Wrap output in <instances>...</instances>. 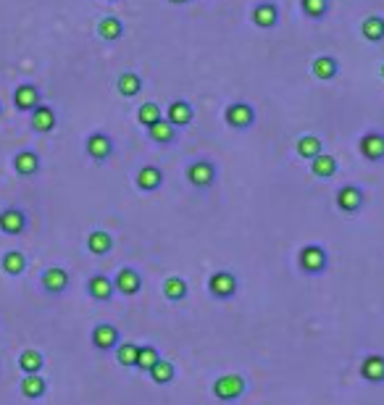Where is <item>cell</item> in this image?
Wrapping results in <instances>:
<instances>
[{"label":"cell","instance_id":"f546056e","mask_svg":"<svg viewBox=\"0 0 384 405\" xmlns=\"http://www.w3.org/2000/svg\"><path fill=\"white\" fill-rule=\"evenodd\" d=\"M116 90L124 98H134V95H140V90H142V79L134 74V72H124L116 79Z\"/></svg>","mask_w":384,"mask_h":405},{"label":"cell","instance_id":"5b68a950","mask_svg":"<svg viewBox=\"0 0 384 405\" xmlns=\"http://www.w3.org/2000/svg\"><path fill=\"white\" fill-rule=\"evenodd\" d=\"M85 151H87V155L95 164H105V161L114 155V140L108 135H103V132H95V135L87 137Z\"/></svg>","mask_w":384,"mask_h":405},{"label":"cell","instance_id":"6da1fadb","mask_svg":"<svg viewBox=\"0 0 384 405\" xmlns=\"http://www.w3.org/2000/svg\"><path fill=\"white\" fill-rule=\"evenodd\" d=\"M245 379L239 374H222L213 382V395L222 400V403H235L245 395Z\"/></svg>","mask_w":384,"mask_h":405},{"label":"cell","instance_id":"d590c367","mask_svg":"<svg viewBox=\"0 0 384 405\" xmlns=\"http://www.w3.org/2000/svg\"><path fill=\"white\" fill-rule=\"evenodd\" d=\"M161 360V353L153 345H140V355H137V369L140 371H150L156 363Z\"/></svg>","mask_w":384,"mask_h":405},{"label":"cell","instance_id":"d4e9b609","mask_svg":"<svg viewBox=\"0 0 384 405\" xmlns=\"http://www.w3.org/2000/svg\"><path fill=\"white\" fill-rule=\"evenodd\" d=\"M148 135H150V140H153V142H158V145H171V142L177 140V129H174V127H171L166 119H161V121H156V124L150 127Z\"/></svg>","mask_w":384,"mask_h":405},{"label":"cell","instance_id":"52a82bcc","mask_svg":"<svg viewBox=\"0 0 384 405\" xmlns=\"http://www.w3.org/2000/svg\"><path fill=\"white\" fill-rule=\"evenodd\" d=\"M40 285H43V289L47 295H61L69 287V271L63 269V266H50V269L43 271Z\"/></svg>","mask_w":384,"mask_h":405},{"label":"cell","instance_id":"4316f807","mask_svg":"<svg viewBox=\"0 0 384 405\" xmlns=\"http://www.w3.org/2000/svg\"><path fill=\"white\" fill-rule=\"evenodd\" d=\"M45 366V358L40 350H24L21 355H19V369L24 371V374H40Z\"/></svg>","mask_w":384,"mask_h":405},{"label":"cell","instance_id":"f1b7e54d","mask_svg":"<svg viewBox=\"0 0 384 405\" xmlns=\"http://www.w3.org/2000/svg\"><path fill=\"white\" fill-rule=\"evenodd\" d=\"M321 151H324V145L316 135H306L297 140V155L306 161H313L316 155H321Z\"/></svg>","mask_w":384,"mask_h":405},{"label":"cell","instance_id":"5bb4252c","mask_svg":"<svg viewBox=\"0 0 384 405\" xmlns=\"http://www.w3.org/2000/svg\"><path fill=\"white\" fill-rule=\"evenodd\" d=\"M134 184L142 190V193H156L158 187L163 184V174L158 166H142L134 177Z\"/></svg>","mask_w":384,"mask_h":405},{"label":"cell","instance_id":"7c38bea8","mask_svg":"<svg viewBox=\"0 0 384 405\" xmlns=\"http://www.w3.org/2000/svg\"><path fill=\"white\" fill-rule=\"evenodd\" d=\"M24 229H27V216H24V210L6 208L0 213V232H3V234L16 237V234H21Z\"/></svg>","mask_w":384,"mask_h":405},{"label":"cell","instance_id":"f35d334b","mask_svg":"<svg viewBox=\"0 0 384 405\" xmlns=\"http://www.w3.org/2000/svg\"><path fill=\"white\" fill-rule=\"evenodd\" d=\"M382 79H384V63H382Z\"/></svg>","mask_w":384,"mask_h":405},{"label":"cell","instance_id":"d6a6232c","mask_svg":"<svg viewBox=\"0 0 384 405\" xmlns=\"http://www.w3.org/2000/svg\"><path fill=\"white\" fill-rule=\"evenodd\" d=\"M361 32L369 43H382L384 40V19L382 16H369L363 24H361Z\"/></svg>","mask_w":384,"mask_h":405},{"label":"cell","instance_id":"7402d4cb","mask_svg":"<svg viewBox=\"0 0 384 405\" xmlns=\"http://www.w3.org/2000/svg\"><path fill=\"white\" fill-rule=\"evenodd\" d=\"M187 292H190V287H187V282L182 276H169L163 282V298L169 303H182L187 298Z\"/></svg>","mask_w":384,"mask_h":405},{"label":"cell","instance_id":"e575fe53","mask_svg":"<svg viewBox=\"0 0 384 405\" xmlns=\"http://www.w3.org/2000/svg\"><path fill=\"white\" fill-rule=\"evenodd\" d=\"M161 108H158V103H153V100H148V103H142L140 108H137V121L145 127V129H150L156 121H161Z\"/></svg>","mask_w":384,"mask_h":405},{"label":"cell","instance_id":"1f68e13d","mask_svg":"<svg viewBox=\"0 0 384 405\" xmlns=\"http://www.w3.org/2000/svg\"><path fill=\"white\" fill-rule=\"evenodd\" d=\"M98 34H100L103 40H108V43L118 40V37L124 34V24H121V19H116V16H105L103 21L98 24Z\"/></svg>","mask_w":384,"mask_h":405},{"label":"cell","instance_id":"9a60e30c","mask_svg":"<svg viewBox=\"0 0 384 405\" xmlns=\"http://www.w3.org/2000/svg\"><path fill=\"white\" fill-rule=\"evenodd\" d=\"M32 129L34 132H40V135H47V132H53L56 129V111L50 108V105H37L34 111H32Z\"/></svg>","mask_w":384,"mask_h":405},{"label":"cell","instance_id":"74e56055","mask_svg":"<svg viewBox=\"0 0 384 405\" xmlns=\"http://www.w3.org/2000/svg\"><path fill=\"white\" fill-rule=\"evenodd\" d=\"M169 3H174V6H184V3H190V0H169Z\"/></svg>","mask_w":384,"mask_h":405},{"label":"cell","instance_id":"9c48e42d","mask_svg":"<svg viewBox=\"0 0 384 405\" xmlns=\"http://www.w3.org/2000/svg\"><path fill=\"white\" fill-rule=\"evenodd\" d=\"M114 287H116V292L132 298V295H137V292L142 289V276L134 269H129V266H124V269H118L116 279H114Z\"/></svg>","mask_w":384,"mask_h":405},{"label":"cell","instance_id":"836d02e7","mask_svg":"<svg viewBox=\"0 0 384 405\" xmlns=\"http://www.w3.org/2000/svg\"><path fill=\"white\" fill-rule=\"evenodd\" d=\"M3 271L8 274V276H19V274H24L27 269V258L19 253V250H8V253L3 255Z\"/></svg>","mask_w":384,"mask_h":405},{"label":"cell","instance_id":"8fae6325","mask_svg":"<svg viewBox=\"0 0 384 405\" xmlns=\"http://www.w3.org/2000/svg\"><path fill=\"white\" fill-rule=\"evenodd\" d=\"M114 292H116V287H114V279H108L105 274H95V276H89L87 295L92 298V300L108 303L111 298H114Z\"/></svg>","mask_w":384,"mask_h":405},{"label":"cell","instance_id":"ac0fdd59","mask_svg":"<svg viewBox=\"0 0 384 405\" xmlns=\"http://www.w3.org/2000/svg\"><path fill=\"white\" fill-rule=\"evenodd\" d=\"M19 392L27 400H40V397H45V392H47V382L40 374H24L21 384H19Z\"/></svg>","mask_w":384,"mask_h":405},{"label":"cell","instance_id":"2e32d148","mask_svg":"<svg viewBox=\"0 0 384 405\" xmlns=\"http://www.w3.org/2000/svg\"><path fill=\"white\" fill-rule=\"evenodd\" d=\"M166 121L174 127V129H182L192 121V105L187 100H174L166 108Z\"/></svg>","mask_w":384,"mask_h":405},{"label":"cell","instance_id":"8992f818","mask_svg":"<svg viewBox=\"0 0 384 405\" xmlns=\"http://www.w3.org/2000/svg\"><path fill=\"white\" fill-rule=\"evenodd\" d=\"M224 119L232 129H250L253 121H255V111H253L248 103H232L226 111H224Z\"/></svg>","mask_w":384,"mask_h":405},{"label":"cell","instance_id":"484cf974","mask_svg":"<svg viewBox=\"0 0 384 405\" xmlns=\"http://www.w3.org/2000/svg\"><path fill=\"white\" fill-rule=\"evenodd\" d=\"M310 72H313L316 79H324V82H329V79H334V76H337V61L332 58V56H319V58L310 63Z\"/></svg>","mask_w":384,"mask_h":405},{"label":"cell","instance_id":"603a6c76","mask_svg":"<svg viewBox=\"0 0 384 405\" xmlns=\"http://www.w3.org/2000/svg\"><path fill=\"white\" fill-rule=\"evenodd\" d=\"M310 174L319 177V179H332V177L337 174V161H334L332 155L321 153V155H316V158L310 161Z\"/></svg>","mask_w":384,"mask_h":405},{"label":"cell","instance_id":"30bf717a","mask_svg":"<svg viewBox=\"0 0 384 405\" xmlns=\"http://www.w3.org/2000/svg\"><path fill=\"white\" fill-rule=\"evenodd\" d=\"M118 342H121V337H118V329L114 324H98V327L92 329V345L98 347L100 353L116 350Z\"/></svg>","mask_w":384,"mask_h":405},{"label":"cell","instance_id":"7a4b0ae2","mask_svg":"<svg viewBox=\"0 0 384 405\" xmlns=\"http://www.w3.org/2000/svg\"><path fill=\"white\" fill-rule=\"evenodd\" d=\"M297 261H300V269L306 271L308 276H319L329 266V255H326V250L321 245H306L300 250V255H297Z\"/></svg>","mask_w":384,"mask_h":405},{"label":"cell","instance_id":"83f0119b","mask_svg":"<svg viewBox=\"0 0 384 405\" xmlns=\"http://www.w3.org/2000/svg\"><path fill=\"white\" fill-rule=\"evenodd\" d=\"M150 374V379L156 382V384H171L174 382V376H177V366L171 363V360H158L153 369L148 371Z\"/></svg>","mask_w":384,"mask_h":405},{"label":"cell","instance_id":"3957f363","mask_svg":"<svg viewBox=\"0 0 384 405\" xmlns=\"http://www.w3.org/2000/svg\"><path fill=\"white\" fill-rule=\"evenodd\" d=\"M239 289V282H237L235 274L229 271H216L211 279H208V292L213 300H232Z\"/></svg>","mask_w":384,"mask_h":405},{"label":"cell","instance_id":"e0dca14e","mask_svg":"<svg viewBox=\"0 0 384 405\" xmlns=\"http://www.w3.org/2000/svg\"><path fill=\"white\" fill-rule=\"evenodd\" d=\"M277 21H279V8L274 3H261V6L253 8V24L255 27L271 30V27H277Z\"/></svg>","mask_w":384,"mask_h":405},{"label":"cell","instance_id":"4dcf8cb0","mask_svg":"<svg viewBox=\"0 0 384 405\" xmlns=\"http://www.w3.org/2000/svg\"><path fill=\"white\" fill-rule=\"evenodd\" d=\"M114 353H116L118 366H124V369H137V355H140V345H134V342H118Z\"/></svg>","mask_w":384,"mask_h":405},{"label":"cell","instance_id":"8d00e7d4","mask_svg":"<svg viewBox=\"0 0 384 405\" xmlns=\"http://www.w3.org/2000/svg\"><path fill=\"white\" fill-rule=\"evenodd\" d=\"M300 8L308 19H321L329 11V0H300Z\"/></svg>","mask_w":384,"mask_h":405},{"label":"cell","instance_id":"ffe728a7","mask_svg":"<svg viewBox=\"0 0 384 405\" xmlns=\"http://www.w3.org/2000/svg\"><path fill=\"white\" fill-rule=\"evenodd\" d=\"M14 168L19 177H34L40 171V155L34 151H21L16 153L14 158Z\"/></svg>","mask_w":384,"mask_h":405},{"label":"cell","instance_id":"4fadbf2b","mask_svg":"<svg viewBox=\"0 0 384 405\" xmlns=\"http://www.w3.org/2000/svg\"><path fill=\"white\" fill-rule=\"evenodd\" d=\"M361 155L366 161H382L384 158V135L382 132H369L361 137Z\"/></svg>","mask_w":384,"mask_h":405},{"label":"cell","instance_id":"cb8c5ba5","mask_svg":"<svg viewBox=\"0 0 384 405\" xmlns=\"http://www.w3.org/2000/svg\"><path fill=\"white\" fill-rule=\"evenodd\" d=\"M111 248H114V237L103 232V229H95V232H89L87 237V250L92 255H108L111 253Z\"/></svg>","mask_w":384,"mask_h":405},{"label":"cell","instance_id":"44dd1931","mask_svg":"<svg viewBox=\"0 0 384 405\" xmlns=\"http://www.w3.org/2000/svg\"><path fill=\"white\" fill-rule=\"evenodd\" d=\"M361 376L371 384H382L384 382V358L382 355H366L361 363Z\"/></svg>","mask_w":384,"mask_h":405},{"label":"cell","instance_id":"277c9868","mask_svg":"<svg viewBox=\"0 0 384 405\" xmlns=\"http://www.w3.org/2000/svg\"><path fill=\"white\" fill-rule=\"evenodd\" d=\"M187 182H190L192 187H198V190L213 187V182H216V166L211 164V161H206V158L192 161L187 166Z\"/></svg>","mask_w":384,"mask_h":405},{"label":"cell","instance_id":"d6986e66","mask_svg":"<svg viewBox=\"0 0 384 405\" xmlns=\"http://www.w3.org/2000/svg\"><path fill=\"white\" fill-rule=\"evenodd\" d=\"M14 103L19 111H34L40 105V90L34 85H19L14 92Z\"/></svg>","mask_w":384,"mask_h":405},{"label":"cell","instance_id":"ba28073f","mask_svg":"<svg viewBox=\"0 0 384 405\" xmlns=\"http://www.w3.org/2000/svg\"><path fill=\"white\" fill-rule=\"evenodd\" d=\"M363 203H366V197H363L361 187H355V184L340 187V193H337V208L342 213H358V210L363 208Z\"/></svg>","mask_w":384,"mask_h":405}]
</instances>
